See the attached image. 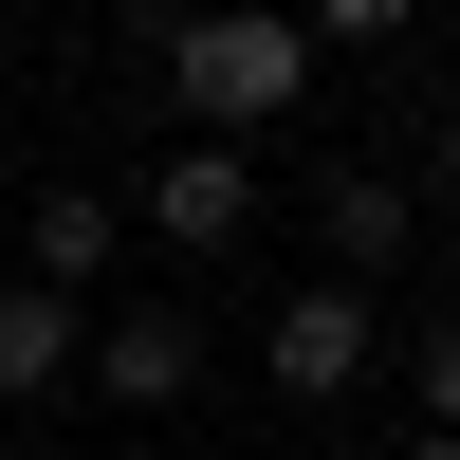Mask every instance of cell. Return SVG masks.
<instances>
[{"label":"cell","instance_id":"obj_1","mask_svg":"<svg viewBox=\"0 0 460 460\" xmlns=\"http://www.w3.org/2000/svg\"><path fill=\"white\" fill-rule=\"evenodd\" d=\"M147 56H166V93H184V129H203V147H258V129H295V93H314L295 19H258V0H203V19H166Z\"/></svg>","mask_w":460,"mask_h":460},{"label":"cell","instance_id":"obj_2","mask_svg":"<svg viewBox=\"0 0 460 460\" xmlns=\"http://www.w3.org/2000/svg\"><path fill=\"white\" fill-rule=\"evenodd\" d=\"M314 258H332V295H387L405 258H424V166H350V147H332L314 166Z\"/></svg>","mask_w":460,"mask_h":460},{"label":"cell","instance_id":"obj_3","mask_svg":"<svg viewBox=\"0 0 460 460\" xmlns=\"http://www.w3.org/2000/svg\"><path fill=\"white\" fill-rule=\"evenodd\" d=\"M368 350H387V295H277V314H258V387H277V405H350L368 387Z\"/></svg>","mask_w":460,"mask_h":460},{"label":"cell","instance_id":"obj_4","mask_svg":"<svg viewBox=\"0 0 460 460\" xmlns=\"http://www.w3.org/2000/svg\"><path fill=\"white\" fill-rule=\"evenodd\" d=\"M74 368H93V405H129V424H166V405L203 387V295H129L111 332H74Z\"/></svg>","mask_w":460,"mask_h":460},{"label":"cell","instance_id":"obj_5","mask_svg":"<svg viewBox=\"0 0 460 460\" xmlns=\"http://www.w3.org/2000/svg\"><path fill=\"white\" fill-rule=\"evenodd\" d=\"M129 221H147L166 258H240V240H258V147H203V129H184L166 166L129 184Z\"/></svg>","mask_w":460,"mask_h":460},{"label":"cell","instance_id":"obj_6","mask_svg":"<svg viewBox=\"0 0 460 460\" xmlns=\"http://www.w3.org/2000/svg\"><path fill=\"white\" fill-rule=\"evenodd\" d=\"M111 258H129V203H111V184H37V221H19V277L56 295V314L111 277Z\"/></svg>","mask_w":460,"mask_h":460},{"label":"cell","instance_id":"obj_7","mask_svg":"<svg viewBox=\"0 0 460 460\" xmlns=\"http://www.w3.org/2000/svg\"><path fill=\"white\" fill-rule=\"evenodd\" d=\"M56 387H74V314L37 277H0V405H56Z\"/></svg>","mask_w":460,"mask_h":460},{"label":"cell","instance_id":"obj_8","mask_svg":"<svg viewBox=\"0 0 460 460\" xmlns=\"http://www.w3.org/2000/svg\"><path fill=\"white\" fill-rule=\"evenodd\" d=\"M295 56H405V0H314V19H295Z\"/></svg>","mask_w":460,"mask_h":460},{"label":"cell","instance_id":"obj_9","mask_svg":"<svg viewBox=\"0 0 460 460\" xmlns=\"http://www.w3.org/2000/svg\"><path fill=\"white\" fill-rule=\"evenodd\" d=\"M405 424H460V332L405 314Z\"/></svg>","mask_w":460,"mask_h":460},{"label":"cell","instance_id":"obj_10","mask_svg":"<svg viewBox=\"0 0 460 460\" xmlns=\"http://www.w3.org/2000/svg\"><path fill=\"white\" fill-rule=\"evenodd\" d=\"M387 460H460V424H405V442H387Z\"/></svg>","mask_w":460,"mask_h":460}]
</instances>
